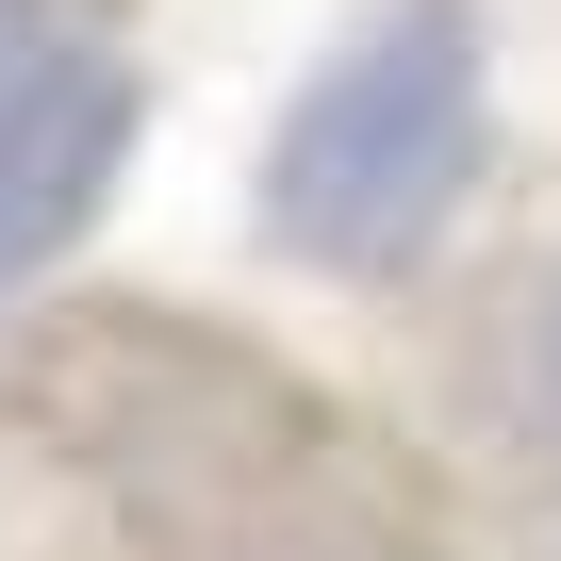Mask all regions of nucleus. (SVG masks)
I'll return each mask as SVG.
<instances>
[{
	"label": "nucleus",
	"mask_w": 561,
	"mask_h": 561,
	"mask_svg": "<svg viewBox=\"0 0 561 561\" xmlns=\"http://www.w3.org/2000/svg\"><path fill=\"white\" fill-rule=\"evenodd\" d=\"M462 182H479V0H380L264 133V231L347 280L413 264L462 215Z\"/></svg>",
	"instance_id": "f257e3e1"
},
{
	"label": "nucleus",
	"mask_w": 561,
	"mask_h": 561,
	"mask_svg": "<svg viewBox=\"0 0 561 561\" xmlns=\"http://www.w3.org/2000/svg\"><path fill=\"white\" fill-rule=\"evenodd\" d=\"M116 133H133V83L100 67V83H83L50 133H18V149H0V298H18V280L83 231V198L116 182Z\"/></svg>",
	"instance_id": "f03ea898"
},
{
	"label": "nucleus",
	"mask_w": 561,
	"mask_h": 561,
	"mask_svg": "<svg viewBox=\"0 0 561 561\" xmlns=\"http://www.w3.org/2000/svg\"><path fill=\"white\" fill-rule=\"evenodd\" d=\"M528 380H545V413H561V280H545V314H528Z\"/></svg>",
	"instance_id": "20e7f679"
},
{
	"label": "nucleus",
	"mask_w": 561,
	"mask_h": 561,
	"mask_svg": "<svg viewBox=\"0 0 561 561\" xmlns=\"http://www.w3.org/2000/svg\"><path fill=\"white\" fill-rule=\"evenodd\" d=\"M83 83H100V50L50 18V0H0V149H18V133H50Z\"/></svg>",
	"instance_id": "7ed1b4c3"
}]
</instances>
